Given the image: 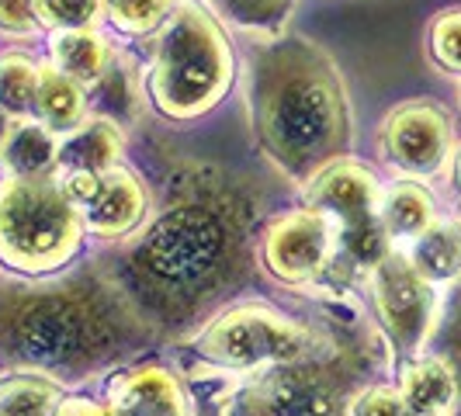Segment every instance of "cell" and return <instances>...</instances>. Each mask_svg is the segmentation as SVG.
Listing matches in <instances>:
<instances>
[{"label": "cell", "instance_id": "obj_1", "mask_svg": "<svg viewBox=\"0 0 461 416\" xmlns=\"http://www.w3.org/2000/svg\"><path fill=\"white\" fill-rule=\"evenodd\" d=\"M250 208L222 187H187L142 230L129 254L132 302L157 316H187L226 295L247 267Z\"/></svg>", "mask_w": 461, "mask_h": 416}, {"label": "cell", "instance_id": "obj_2", "mask_svg": "<svg viewBox=\"0 0 461 416\" xmlns=\"http://www.w3.org/2000/svg\"><path fill=\"white\" fill-rule=\"evenodd\" d=\"M139 305L101 277L7 288L0 295V357L39 375H91L139 340Z\"/></svg>", "mask_w": 461, "mask_h": 416}, {"label": "cell", "instance_id": "obj_3", "mask_svg": "<svg viewBox=\"0 0 461 416\" xmlns=\"http://www.w3.org/2000/svg\"><path fill=\"white\" fill-rule=\"evenodd\" d=\"M254 125L277 170L309 185L350 146V104L333 56L309 39H277L254 63Z\"/></svg>", "mask_w": 461, "mask_h": 416}, {"label": "cell", "instance_id": "obj_4", "mask_svg": "<svg viewBox=\"0 0 461 416\" xmlns=\"http://www.w3.org/2000/svg\"><path fill=\"white\" fill-rule=\"evenodd\" d=\"M232 46L222 24L194 4H181L163 24L149 63V97L174 122L212 112L232 84Z\"/></svg>", "mask_w": 461, "mask_h": 416}, {"label": "cell", "instance_id": "obj_5", "mask_svg": "<svg viewBox=\"0 0 461 416\" xmlns=\"http://www.w3.org/2000/svg\"><path fill=\"white\" fill-rule=\"evenodd\" d=\"M84 215L56 177H7L0 185V260L24 275L59 271L84 240Z\"/></svg>", "mask_w": 461, "mask_h": 416}, {"label": "cell", "instance_id": "obj_6", "mask_svg": "<svg viewBox=\"0 0 461 416\" xmlns=\"http://www.w3.org/2000/svg\"><path fill=\"white\" fill-rule=\"evenodd\" d=\"M382 187L368 167L354 160L330 163L323 174H316L305 185L309 208L323 212L337 226V247L347 260L361 271H375L385 257L393 254L389 243L393 236L382 222Z\"/></svg>", "mask_w": 461, "mask_h": 416}, {"label": "cell", "instance_id": "obj_7", "mask_svg": "<svg viewBox=\"0 0 461 416\" xmlns=\"http://www.w3.org/2000/svg\"><path fill=\"white\" fill-rule=\"evenodd\" d=\"M320 337L305 323L275 312L271 305H236L215 316L198 337V350L219 368H281L309 361Z\"/></svg>", "mask_w": 461, "mask_h": 416}, {"label": "cell", "instance_id": "obj_8", "mask_svg": "<svg viewBox=\"0 0 461 416\" xmlns=\"http://www.w3.org/2000/svg\"><path fill=\"white\" fill-rule=\"evenodd\" d=\"M247 416H344V375L309 357L299 365L271 368L247 393Z\"/></svg>", "mask_w": 461, "mask_h": 416}, {"label": "cell", "instance_id": "obj_9", "mask_svg": "<svg viewBox=\"0 0 461 416\" xmlns=\"http://www.w3.org/2000/svg\"><path fill=\"white\" fill-rule=\"evenodd\" d=\"M375 309L399 354H416L434 323V288L402 254H389L371 271Z\"/></svg>", "mask_w": 461, "mask_h": 416}, {"label": "cell", "instance_id": "obj_10", "mask_svg": "<svg viewBox=\"0 0 461 416\" xmlns=\"http://www.w3.org/2000/svg\"><path fill=\"white\" fill-rule=\"evenodd\" d=\"M337 250V226L316 208H295L271 222L264 236V264L285 285H305L330 267Z\"/></svg>", "mask_w": 461, "mask_h": 416}, {"label": "cell", "instance_id": "obj_11", "mask_svg": "<svg viewBox=\"0 0 461 416\" xmlns=\"http://www.w3.org/2000/svg\"><path fill=\"white\" fill-rule=\"evenodd\" d=\"M382 142L385 153L395 167H402L406 174H434L447 160L451 149V125L447 115L440 112L438 104L427 101H413L395 108L393 115L385 118L382 129Z\"/></svg>", "mask_w": 461, "mask_h": 416}, {"label": "cell", "instance_id": "obj_12", "mask_svg": "<svg viewBox=\"0 0 461 416\" xmlns=\"http://www.w3.org/2000/svg\"><path fill=\"white\" fill-rule=\"evenodd\" d=\"M146 208H149V198H146V187L136 174L129 170H108L101 177V187L91 202L84 205V226L94 232V236H104V240H118V236H129L132 230L142 226L146 219Z\"/></svg>", "mask_w": 461, "mask_h": 416}, {"label": "cell", "instance_id": "obj_13", "mask_svg": "<svg viewBox=\"0 0 461 416\" xmlns=\"http://www.w3.org/2000/svg\"><path fill=\"white\" fill-rule=\"evenodd\" d=\"M115 416H191L185 385L160 365H146L122 375L108 402Z\"/></svg>", "mask_w": 461, "mask_h": 416}, {"label": "cell", "instance_id": "obj_14", "mask_svg": "<svg viewBox=\"0 0 461 416\" xmlns=\"http://www.w3.org/2000/svg\"><path fill=\"white\" fill-rule=\"evenodd\" d=\"M118 157H122L118 125L112 118H94L67 136H59L52 177H63V174H97L101 177V174L115 170Z\"/></svg>", "mask_w": 461, "mask_h": 416}, {"label": "cell", "instance_id": "obj_15", "mask_svg": "<svg viewBox=\"0 0 461 416\" xmlns=\"http://www.w3.org/2000/svg\"><path fill=\"white\" fill-rule=\"evenodd\" d=\"M87 115V94L84 84L59 73L56 67H46L39 73V94H35V118L46 125L52 136H67L84 125Z\"/></svg>", "mask_w": 461, "mask_h": 416}, {"label": "cell", "instance_id": "obj_16", "mask_svg": "<svg viewBox=\"0 0 461 416\" xmlns=\"http://www.w3.org/2000/svg\"><path fill=\"white\" fill-rule=\"evenodd\" d=\"M402 406L410 416H440L458 399V382L447 357H423L402 375Z\"/></svg>", "mask_w": 461, "mask_h": 416}, {"label": "cell", "instance_id": "obj_17", "mask_svg": "<svg viewBox=\"0 0 461 416\" xmlns=\"http://www.w3.org/2000/svg\"><path fill=\"white\" fill-rule=\"evenodd\" d=\"M49 56H52V67L59 69V73H67V77H73L84 87L97 84L108 73V63H112L108 42L94 28L56 32V39L49 46Z\"/></svg>", "mask_w": 461, "mask_h": 416}, {"label": "cell", "instance_id": "obj_18", "mask_svg": "<svg viewBox=\"0 0 461 416\" xmlns=\"http://www.w3.org/2000/svg\"><path fill=\"white\" fill-rule=\"evenodd\" d=\"M56 149H59V136H52L39 122H22L11 129V139L0 157L11 177H52Z\"/></svg>", "mask_w": 461, "mask_h": 416}, {"label": "cell", "instance_id": "obj_19", "mask_svg": "<svg viewBox=\"0 0 461 416\" xmlns=\"http://www.w3.org/2000/svg\"><path fill=\"white\" fill-rule=\"evenodd\" d=\"M413 267L430 285H444L461 275V222H430L416 236Z\"/></svg>", "mask_w": 461, "mask_h": 416}, {"label": "cell", "instance_id": "obj_20", "mask_svg": "<svg viewBox=\"0 0 461 416\" xmlns=\"http://www.w3.org/2000/svg\"><path fill=\"white\" fill-rule=\"evenodd\" d=\"M63 389L39 371H18L0 378V416H56Z\"/></svg>", "mask_w": 461, "mask_h": 416}, {"label": "cell", "instance_id": "obj_21", "mask_svg": "<svg viewBox=\"0 0 461 416\" xmlns=\"http://www.w3.org/2000/svg\"><path fill=\"white\" fill-rule=\"evenodd\" d=\"M382 222L393 240H413L434 222V198L413 181L393 185L382 194Z\"/></svg>", "mask_w": 461, "mask_h": 416}, {"label": "cell", "instance_id": "obj_22", "mask_svg": "<svg viewBox=\"0 0 461 416\" xmlns=\"http://www.w3.org/2000/svg\"><path fill=\"white\" fill-rule=\"evenodd\" d=\"M39 73L42 67H35L28 56H18V52L0 56V108L11 118H24L28 112H35Z\"/></svg>", "mask_w": 461, "mask_h": 416}, {"label": "cell", "instance_id": "obj_23", "mask_svg": "<svg viewBox=\"0 0 461 416\" xmlns=\"http://www.w3.org/2000/svg\"><path fill=\"white\" fill-rule=\"evenodd\" d=\"M212 4L219 18L240 24L247 32H264V35H277L295 7V0H212Z\"/></svg>", "mask_w": 461, "mask_h": 416}, {"label": "cell", "instance_id": "obj_24", "mask_svg": "<svg viewBox=\"0 0 461 416\" xmlns=\"http://www.w3.org/2000/svg\"><path fill=\"white\" fill-rule=\"evenodd\" d=\"M177 0H104V11L118 32L125 35H149L167 24Z\"/></svg>", "mask_w": 461, "mask_h": 416}, {"label": "cell", "instance_id": "obj_25", "mask_svg": "<svg viewBox=\"0 0 461 416\" xmlns=\"http://www.w3.org/2000/svg\"><path fill=\"white\" fill-rule=\"evenodd\" d=\"M101 11H104V0H32L35 22L52 28V32L94 28Z\"/></svg>", "mask_w": 461, "mask_h": 416}, {"label": "cell", "instance_id": "obj_26", "mask_svg": "<svg viewBox=\"0 0 461 416\" xmlns=\"http://www.w3.org/2000/svg\"><path fill=\"white\" fill-rule=\"evenodd\" d=\"M430 52L444 69L461 73V11H444L430 28Z\"/></svg>", "mask_w": 461, "mask_h": 416}, {"label": "cell", "instance_id": "obj_27", "mask_svg": "<svg viewBox=\"0 0 461 416\" xmlns=\"http://www.w3.org/2000/svg\"><path fill=\"white\" fill-rule=\"evenodd\" d=\"M347 416H410L406 406H402V395L395 389H385V385H371L361 395L350 399L347 406Z\"/></svg>", "mask_w": 461, "mask_h": 416}, {"label": "cell", "instance_id": "obj_28", "mask_svg": "<svg viewBox=\"0 0 461 416\" xmlns=\"http://www.w3.org/2000/svg\"><path fill=\"white\" fill-rule=\"evenodd\" d=\"M35 28L32 0H0V32L7 35H28Z\"/></svg>", "mask_w": 461, "mask_h": 416}, {"label": "cell", "instance_id": "obj_29", "mask_svg": "<svg viewBox=\"0 0 461 416\" xmlns=\"http://www.w3.org/2000/svg\"><path fill=\"white\" fill-rule=\"evenodd\" d=\"M56 416H115V410L101 406V402H91V399H63Z\"/></svg>", "mask_w": 461, "mask_h": 416}, {"label": "cell", "instance_id": "obj_30", "mask_svg": "<svg viewBox=\"0 0 461 416\" xmlns=\"http://www.w3.org/2000/svg\"><path fill=\"white\" fill-rule=\"evenodd\" d=\"M447 365L455 371V382H458V395H461V316L458 323H455V337H451V357H447Z\"/></svg>", "mask_w": 461, "mask_h": 416}, {"label": "cell", "instance_id": "obj_31", "mask_svg": "<svg viewBox=\"0 0 461 416\" xmlns=\"http://www.w3.org/2000/svg\"><path fill=\"white\" fill-rule=\"evenodd\" d=\"M11 129H14V125H11V115H7L4 108H0V153H4L7 139H11Z\"/></svg>", "mask_w": 461, "mask_h": 416}, {"label": "cell", "instance_id": "obj_32", "mask_svg": "<svg viewBox=\"0 0 461 416\" xmlns=\"http://www.w3.org/2000/svg\"><path fill=\"white\" fill-rule=\"evenodd\" d=\"M455 187L461 191V153L455 157Z\"/></svg>", "mask_w": 461, "mask_h": 416}]
</instances>
